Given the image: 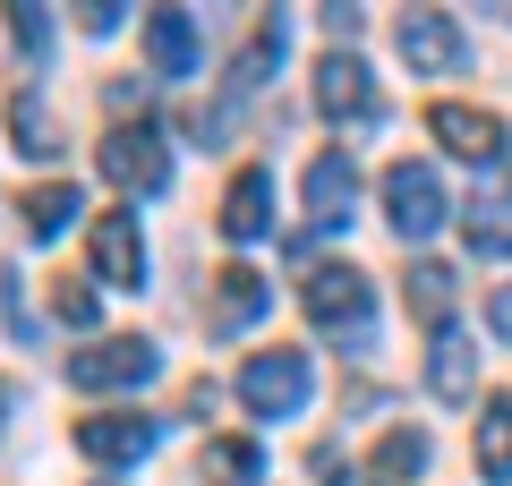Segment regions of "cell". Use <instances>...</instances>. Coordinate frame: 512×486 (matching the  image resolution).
Listing matches in <instances>:
<instances>
[{
    "label": "cell",
    "mask_w": 512,
    "mask_h": 486,
    "mask_svg": "<svg viewBox=\"0 0 512 486\" xmlns=\"http://www.w3.org/2000/svg\"><path fill=\"white\" fill-rule=\"evenodd\" d=\"M299 299H308L316 333H342L350 350H367V333H376V290H367L359 265H316Z\"/></svg>",
    "instance_id": "1"
},
{
    "label": "cell",
    "mask_w": 512,
    "mask_h": 486,
    "mask_svg": "<svg viewBox=\"0 0 512 486\" xmlns=\"http://www.w3.org/2000/svg\"><path fill=\"white\" fill-rule=\"evenodd\" d=\"M154 376H163V350H154L146 333H111V342H94V350L69 359L77 393H137V384H154Z\"/></svg>",
    "instance_id": "2"
},
{
    "label": "cell",
    "mask_w": 512,
    "mask_h": 486,
    "mask_svg": "<svg viewBox=\"0 0 512 486\" xmlns=\"http://www.w3.org/2000/svg\"><path fill=\"white\" fill-rule=\"evenodd\" d=\"M94 162H103V180L120 188V197H163V188H171V145L154 137L146 120H137V128L120 120V128L103 137V154H94Z\"/></svg>",
    "instance_id": "3"
},
{
    "label": "cell",
    "mask_w": 512,
    "mask_h": 486,
    "mask_svg": "<svg viewBox=\"0 0 512 486\" xmlns=\"http://www.w3.org/2000/svg\"><path fill=\"white\" fill-rule=\"evenodd\" d=\"M239 401H248L256 418H291L308 410V350H256L248 367H239Z\"/></svg>",
    "instance_id": "4"
},
{
    "label": "cell",
    "mask_w": 512,
    "mask_h": 486,
    "mask_svg": "<svg viewBox=\"0 0 512 486\" xmlns=\"http://www.w3.org/2000/svg\"><path fill=\"white\" fill-rule=\"evenodd\" d=\"M316 111H325V120H350V128H367V120L384 111V94H376V77H367L359 52L333 43V52L316 60Z\"/></svg>",
    "instance_id": "5"
},
{
    "label": "cell",
    "mask_w": 512,
    "mask_h": 486,
    "mask_svg": "<svg viewBox=\"0 0 512 486\" xmlns=\"http://www.w3.org/2000/svg\"><path fill=\"white\" fill-rule=\"evenodd\" d=\"M384 222H393V239H427L444 222V188H436V171H427V162H393V171H384Z\"/></svg>",
    "instance_id": "6"
},
{
    "label": "cell",
    "mask_w": 512,
    "mask_h": 486,
    "mask_svg": "<svg viewBox=\"0 0 512 486\" xmlns=\"http://www.w3.org/2000/svg\"><path fill=\"white\" fill-rule=\"evenodd\" d=\"M393 43H402V60H410L419 77H453V69H461V52H470V43H461V26L444 18V9H402Z\"/></svg>",
    "instance_id": "7"
},
{
    "label": "cell",
    "mask_w": 512,
    "mask_h": 486,
    "mask_svg": "<svg viewBox=\"0 0 512 486\" xmlns=\"http://www.w3.org/2000/svg\"><path fill=\"white\" fill-rule=\"evenodd\" d=\"M77 452L103 461V469L146 461V452H154V418L146 410H94V418H77Z\"/></svg>",
    "instance_id": "8"
},
{
    "label": "cell",
    "mask_w": 512,
    "mask_h": 486,
    "mask_svg": "<svg viewBox=\"0 0 512 486\" xmlns=\"http://www.w3.org/2000/svg\"><path fill=\"white\" fill-rule=\"evenodd\" d=\"M427 137L461 162H504V120L495 111H470V103H436L427 111Z\"/></svg>",
    "instance_id": "9"
},
{
    "label": "cell",
    "mask_w": 512,
    "mask_h": 486,
    "mask_svg": "<svg viewBox=\"0 0 512 486\" xmlns=\"http://www.w3.org/2000/svg\"><path fill=\"white\" fill-rule=\"evenodd\" d=\"M94 282L103 290H137L146 282V231H137V214H103L94 222Z\"/></svg>",
    "instance_id": "10"
},
{
    "label": "cell",
    "mask_w": 512,
    "mask_h": 486,
    "mask_svg": "<svg viewBox=\"0 0 512 486\" xmlns=\"http://www.w3.org/2000/svg\"><path fill=\"white\" fill-rule=\"evenodd\" d=\"M146 60H154V77H197V18L180 0L146 9Z\"/></svg>",
    "instance_id": "11"
},
{
    "label": "cell",
    "mask_w": 512,
    "mask_h": 486,
    "mask_svg": "<svg viewBox=\"0 0 512 486\" xmlns=\"http://www.w3.org/2000/svg\"><path fill=\"white\" fill-rule=\"evenodd\" d=\"M265 307H274V282H265V273H256V265H222V273H214V307H205V324H214V333H248Z\"/></svg>",
    "instance_id": "12"
},
{
    "label": "cell",
    "mask_w": 512,
    "mask_h": 486,
    "mask_svg": "<svg viewBox=\"0 0 512 486\" xmlns=\"http://www.w3.org/2000/svg\"><path fill=\"white\" fill-rule=\"evenodd\" d=\"M265 231H274V171L248 162V171L231 180V197H222V239L248 248V239H265Z\"/></svg>",
    "instance_id": "13"
},
{
    "label": "cell",
    "mask_w": 512,
    "mask_h": 486,
    "mask_svg": "<svg viewBox=\"0 0 512 486\" xmlns=\"http://www.w3.org/2000/svg\"><path fill=\"white\" fill-rule=\"evenodd\" d=\"M461 239H470V256H512V171H504V162H495L487 197H470Z\"/></svg>",
    "instance_id": "14"
},
{
    "label": "cell",
    "mask_w": 512,
    "mask_h": 486,
    "mask_svg": "<svg viewBox=\"0 0 512 486\" xmlns=\"http://www.w3.org/2000/svg\"><path fill=\"white\" fill-rule=\"evenodd\" d=\"M350 205H359V171H350V154H316L308 162V222H316V231H342Z\"/></svg>",
    "instance_id": "15"
},
{
    "label": "cell",
    "mask_w": 512,
    "mask_h": 486,
    "mask_svg": "<svg viewBox=\"0 0 512 486\" xmlns=\"http://www.w3.org/2000/svg\"><path fill=\"white\" fill-rule=\"evenodd\" d=\"M427 384H436V401H478V342H461L444 324L436 350H427Z\"/></svg>",
    "instance_id": "16"
},
{
    "label": "cell",
    "mask_w": 512,
    "mask_h": 486,
    "mask_svg": "<svg viewBox=\"0 0 512 486\" xmlns=\"http://www.w3.org/2000/svg\"><path fill=\"white\" fill-rule=\"evenodd\" d=\"M77 214H86V197H77L69 180H43V188H26V197H18V222H26V239H60Z\"/></svg>",
    "instance_id": "17"
},
{
    "label": "cell",
    "mask_w": 512,
    "mask_h": 486,
    "mask_svg": "<svg viewBox=\"0 0 512 486\" xmlns=\"http://www.w3.org/2000/svg\"><path fill=\"white\" fill-rule=\"evenodd\" d=\"M478 478L512 486V393H495L487 410H478Z\"/></svg>",
    "instance_id": "18"
},
{
    "label": "cell",
    "mask_w": 512,
    "mask_h": 486,
    "mask_svg": "<svg viewBox=\"0 0 512 486\" xmlns=\"http://www.w3.org/2000/svg\"><path fill=\"white\" fill-rule=\"evenodd\" d=\"M9 137H18V154H26V162H52V154H60V128H52V111H43V94H35V86L9 94Z\"/></svg>",
    "instance_id": "19"
},
{
    "label": "cell",
    "mask_w": 512,
    "mask_h": 486,
    "mask_svg": "<svg viewBox=\"0 0 512 486\" xmlns=\"http://www.w3.org/2000/svg\"><path fill=\"white\" fill-rule=\"evenodd\" d=\"M427 469V435L419 427H384V444H376V461H367V478L376 486H410Z\"/></svg>",
    "instance_id": "20"
},
{
    "label": "cell",
    "mask_w": 512,
    "mask_h": 486,
    "mask_svg": "<svg viewBox=\"0 0 512 486\" xmlns=\"http://www.w3.org/2000/svg\"><path fill=\"white\" fill-rule=\"evenodd\" d=\"M256 469H265V461H256L248 435H222V444H205L197 478H205V486H256Z\"/></svg>",
    "instance_id": "21"
},
{
    "label": "cell",
    "mask_w": 512,
    "mask_h": 486,
    "mask_svg": "<svg viewBox=\"0 0 512 486\" xmlns=\"http://www.w3.org/2000/svg\"><path fill=\"white\" fill-rule=\"evenodd\" d=\"M265 69H282V18H265V26H256V43L231 60V94H239V103L265 86Z\"/></svg>",
    "instance_id": "22"
},
{
    "label": "cell",
    "mask_w": 512,
    "mask_h": 486,
    "mask_svg": "<svg viewBox=\"0 0 512 486\" xmlns=\"http://www.w3.org/2000/svg\"><path fill=\"white\" fill-rule=\"evenodd\" d=\"M410 316L444 333V316H453V273L444 265H410Z\"/></svg>",
    "instance_id": "23"
},
{
    "label": "cell",
    "mask_w": 512,
    "mask_h": 486,
    "mask_svg": "<svg viewBox=\"0 0 512 486\" xmlns=\"http://www.w3.org/2000/svg\"><path fill=\"white\" fill-rule=\"evenodd\" d=\"M0 9H9V35H18V52H26V60L52 52V18H43V0H0Z\"/></svg>",
    "instance_id": "24"
},
{
    "label": "cell",
    "mask_w": 512,
    "mask_h": 486,
    "mask_svg": "<svg viewBox=\"0 0 512 486\" xmlns=\"http://www.w3.org/2000/svg\"><path fill=\"white\" fill-rule=\"evenodd\" d=\"M128 9H137V0H77V26H86V35H120Z\"/></svg>",
    "instance_id": "25"
},
{
    "label": "cell",
    "mask_w": 512,
    "mask_h": 486,
    "mask_svg": "<svg viewBox=\"0 0 512 486\" xmlns=\"http://www.w3.org/2000/svg\"><path fill=\"white\" fill-rule=\"evenodd\" d=\"M52 307H60V324H94V290H69V282H60Z\"/></svg>",
    "instance_id": "26"
},
{
    "label": "cell",
    "mask_w": 512,
    "mask_h": 486,
    "mask_svg": "<svg viewBox=\"0 0 512 486\" xmlns=\"http://www.w3.org/2000/svg\"><path fill=\"white\" fill-rule=\"evenodd\" d=\"M325 35H333V43L359 35V0H325Z\"/></svg>",
    "instance_id": "27"
},
{
    "label": "cell",
    "mask_w": 512,
    "mask_h": 486,
    "mask_svg": "<svg viewBox=\"0 0 512 486\" xmlns=\"http://www.w3.org/2000/svg\"><path fill=\"white\" fill-rule=\"evenodd\" d=\"M487 324H495V342H512V282L487 299Z\"/></svg>",
    "instance_id": "28"
},
{
    "label": "cell",
    "mask_w": 512,
    "mask_h": 486,
    "mask_svg": "<svg viewBox=\"0 0 512 486\" xmlns=\"http://www.w3.org/2000/svg\"><path fill=\"white\" fill-rule=\"evenodd\" d=\"M504 9H512V0H504Z\"/></svg>",
    "instance_id": "29"
}]
</instances>
